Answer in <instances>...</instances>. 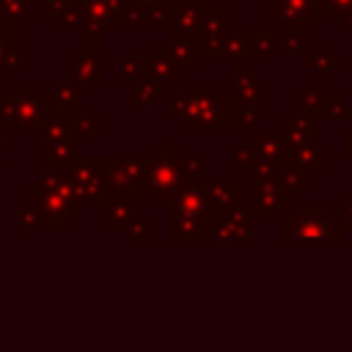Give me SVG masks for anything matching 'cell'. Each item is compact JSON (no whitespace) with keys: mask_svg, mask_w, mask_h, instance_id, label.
<instances>
[{"mask_svg":"<svg viewBox=\"0 0 352 352\" xmlns=\"http://www.w3.org/2000/svg\"><path fill=\"white\" fill-rule=\"evenodd\" d=\"M184 99V96H182ZM184 132H217V129H245L239 116V102L231 96H206L184 99V110L176 118Z\"/></svg>","mask_w":352,"mask_h":352,"instance_id":"obj_1","label":"cell"},{"mask_svg":"<svg viewBox=\"0 0 352 352\" xmlns=\"http://www.w3.org/2000/svg\"><path fill=\"white\" fill-rule=\"evenodd\" d=\"M30 201L47 220L74 217L80 212V192L74 187V179L66 170H50L47 176L30 182Z\"/></svg>","mask_w":352,"mask_h":352,"instance_id":"obj_2","label":"cell"},{"mask_svg":"<svg viewBox=\"0 0 352 352\" xmlns=\"http://www.w3.org/2000/svg\"><path fill=\"white\" fill-rule=\"evenodd\" d=\"M179 154H182L179 143H157L154 154L148 157L143 192H151L157 206H168L170 198L176 195V190L182 187V179H179V160L182 157Z\"/></svg>","mask_w":352,"mask_h":352,"instance_id":"obj_3","label":"cell"},{"mask_svg":"<svg viewBox=\"0 0 352 352\" xmlns=\"http://www.w3.org/2000/svg\"><path fill=\"white\" fill-rule=\"evenodd\" d=\"M107 165L110 157H80L77 162L69 165V173L74 179V187L80 192V201H88L91 206H107L116 192L110 190L107 182Z\"/></svg>","mask_w":352,"mask_h":352,"instance_id":"obj_4","label":"cell"},{"mask_svg":"<svg viewBox=\"0 0 352 352\" xmlns=\"http://www.w3.org/2000/svg\"><path fill=\"white\" fill-rule=\"evenodd\" d=\"M231 30V14L226 6L214 3L206 8L204 14V22H201V30L192 36V52L195 58L198 55H206V58H220L226 55V36Z\"/></svg>","mask_w":352,"mask_h":352,"instance_id":"obj_5","label":"cell"},{"mask_svg":"<svg viewBox=\"0 0 352 352\" xmlns=\"http://www.w3.org/2000/svg\"><path fill=\"white\" fill-rule=\"evenodd\" d=\"M267 16L278 25V30H297L308 33L316 28V0H270Z\"/></svg>","mask_w":352,"mask_h":352,"instance_id":"obj_6","label":"cell"},{"mask_svg":"<svg viewBox=\"0 0 352 352\" xmlns=\"http://www.w3.org/2000/svg\"><path fill=\"white\" fill-rule=\"evenodd\" d=\"M294 234V239H316L322 234L336 236L333 220H330V209L327 206H305V209H294L292 220H283L280 226V236L289 239Z\"/></svg>","mask_w":352,"mask_h":352,"instance_id":"obj_7","label":"cell"},{"mask_svg":"<svg viewBox=\"0 0 352 352\" xmlns=\"http://www.w3.org/2000/svg\"><path fill=\"white\" fill-rule=\"evenodd\" d=\"M66 72H69L66 80H72L82 96L91 94L107 77V72L102 66V58H91V55H80V52L66 58Z\"/></svg>","mask_w":352,"mask_h":352,"instance_id":"obj_8","label":"cell"},{"mask_svg":"<svg viewBox=\"0 0 352 352\" xmlns=\"http://www.w3.org/2000/svg\"><path fill=\"white\" fill-rule=\"evenodd\" d=\"M286 162H292L305 182H314L319 176V170H327L330 168V146L327 143H308L302 148H294V151H286Z\"/></svg>","mask_w":352,"mask_h":352,"instance_id":"obj_9","label":"cell"},{"mask_svg":"<svg viewBox=\"0 0 352 352\" xmlns=\"http://www.w3.org/2000/svg\"><path fill=\"white\" fill-rule=\"evenodd\" d=\"M126 0H85L80 3L85 14V28H99V30H121V8Z\"/></svg>","mask_w":352,"mask_h":352,"instance_id":"obj_10","label":"cell"},{"mask_svg":"<svg viewBox=\"0 0 352 352\" xmlns=\"http://www.w3.org/2000/svg\"><path fill=\"white\" fill-rule=\"evenodd\" d=\"M228 77L234 82V99L236 102H267V82L258 80L250 69H245L242 60H231Z\"/></svg>","mask_w":352,"mask_h":352,"instance_id":"obj_11","label":"cell"},{"mask_svg":"<svg viewBox=\"0 0 352 352\" xmlns=\"http://www.w3.org/2000/svg\"><path fill=\"white\" fill-rule=\"evenodd\" d=\"M204 14H206V6H195V3H187V0H176L165 33H173V36H182V38L192 41V36L201 30Z\"/></svg>","mask_w":352,"mask_h":352,"instance_id":"obj_12","label":"cell"},{"mask_svg":"<svg viewBox=\"0 0 352 352\" xmlns=\"http://www.w3.org/2000/svg\"><path fill=\"white\" fill-rule=\"evenodd\" d=\"M278 138L283 140V148L286 151H294V148H302L308 143L316 140V121L314 118H300V116H292V118H283L278 124Z\"/></svg>","mask_w":352,"mask_h":352,"instance_id":"obj_13","label":"cell"},{"mask_svg":"<svg viewBox=\"0 0 352 352\" xmlns=\"http://www.w3.org/2000/svg\"><path fill=\"white\" fill-rule=\"evenodd\" d=\"M292 107H294V116H300V118H314V121L327 118V94L319 91L316 80H308L302 85V91L294 94Z\"/></svg>","mask_w":352,"mask_h":352,"instance_id":"obj_14","label":"cell"},{"mask_svg":"<svg viewBox=\"0 0 352 352\" xmlns=\"http://www.w3.org/2000/svg\"><path fill=\"white\" fill-rule=\"evenodd\" d=\"M289 204H292V198L272 179V182H258L256 184V206L248 209V212H250V217L253 214H258V217H278L280 206H289Z\"/></svg>","mask_w":352,"mask_h":352,"instance_id":"obj_15","label":"cell"},{"mask_svg":"<svg viewBox=\"0 0 352 352\" xmlns=\"http://www.w3.org/2000/svg\"><path fill=\"white\" fill-rule=\"evenodd\" d=\"M140 214V192H124L116 195L107 204V228L116 231L118 226H129Z\"/></svg>","mask_w":352,"mask_h":352,"instance_id":"obj_16","label":"cell"},{"mask_svg":"<svg viewBox=\"0 0 352 352\" xmlns=\"http://www.w3.org/2000/svg\"><path fill=\"white\" fill-rule=\"evenodd\" d=\"M154 52L165 55V58H168L179 72L192 69V63H195L192 44H190L187 38H182V36H173V33H165V41H160V44L154 47Z\"/></svg>","mask_w":352,"mask_h":352,"instance_id":"obj_17","label":"cell"},{"mask_svg":"<svg viewBox=\"0 0 352 352\" xmlns=\"http://www.w3.org/2000/svg\"><path fill=\"white\" fill-rule=\"evenodd\" d=\"M80 143L77 140H69V143H52V146H44L41 148V168L50 173V170H66L72 162L80 160Z\"/></svg>","mask_w":352,"mask_h":352,"instance_id":"obj_18","label":"cell"},{"mask_svg":"<svg viewBox=\"0 0 352 352\" xmlns=\"http://www.w3.org/2000/svg\"><path fill=\"white\" fill-rule=\"evenodd\" d=\"M204 195H206V201L212 204L214 212L239 206L242 204V182H206Z\"/></svg>","mask_w":352,"mask_h":352,"instance_id":"obj_19","label":"cell"},{"mask_svg":"<svg viewBox=\"0 0 352 352\" xmlns=\"http://www.w3.org/2000/svg\"><path fill=\"white\" fill-rule=\"evenodd\" d=\"M69 118H72L74 138H77L80 146L91 143V140H94V132H102V129H104V121L96 118L94 110H91V107H82V104L74 107V110H69Z\"/></svg>","mask_w":352,"mask_h":352,"instance_id":"obj_20","label":"cell"},{"mask_svg":"<svg viewBox=\"0 0 352 352\" xmlns=\"http://www.w3.org/2000/svg\"><path fill=\"white\" fill-rule=\"evenodd\" d=\"M41 138H44V146H52V143H69V140H77L74 138V126H72V118L69 113L63 110H55L44 126H41Z\"/></svg>","mask_w":352,"mask_h":352,"instance_id":"obj_21","label":"cell"},{"mask_svg":"<svg viewBox=\"0 0 352 352\" xmlns=\"http://www.w3.org/2000/svg\"><path fill=\"white\" fill-rule=\"evenodd\" d=\"M143 74L151 77V80H157V82H162V85L179 82V77H182V72H179L165 55H160V52L143 55Z\"/></svg>","mask_w":352,"mask_h":352,"instance_id":"obj_22","label":"cell"},{"mask_svg":"<svg viewBox=\"0 0 352 352\" xmlns=\"http://www.w3.org/2000/svg\"><path fill=\"white\" fill-rule=\"evenodd\" d=\"M0 22L14 33L30 28V6L28 0H0Z\"/></svg>","mask_w":352,"mask_h":352,"instance_id":"obj_23","label":"cell"},{"mask_svg":"<svg viewBox=\"0 0 352 352\" xmlns=\"http://www.w3.org/2000/svg\"><path fill=\"white\" fill-rule=\"evenodd\" d=\"M165 88L168 85H162V82H157V80H151V77H138V80H132V88H129V104L132 107H140V104H151L154 99H160L162 94H165Z\"/></svg>","mask_w":352,"mask_h":352,"instance_id":"obj_24","label":"cell"},{"mask_svg":"<svg viewBox=\"0 0 352 352\" xmlns=\"http://www.w3.org/2000/svg\"><path fill=\"white\" fill-rule=\"evenodd\" d=\"M250 146H253L256 157H264V160H272V162H286L283 140L278 135H272V132H256Z\"/></svg>","mask_w":352,"mask_h":352,"instance_id":"obj_25","label":"cell"},{"mask_svg":"<svg viewBox=\"0 0 352 352\" xmlns=\"http://www.w3.org/2000/svg\"><path fill=\"white\" fill-rule=\"evenodd\" d=\"M47 96H50V102L55 104V110L69 113V110L80 107V96H82V94L77 91V85H74L72 80H60V82L55 85V91H50Z\"/></svg>","mask_w":352,"mask_h":352,"instance_id":"obj_26","label":"cell"},{"mask_svg":"<svg viewBox=\"0 0 352 352\" xmlns=\"http://www.w3.org/2000/svg\"><path fill=\"white\" fill-rule=\"evenodd\" d=\"M275 184L292 198V195H302V190H305V179H302V173L292 165V162H283L280 168H278V173H275Z\"/></svg>","mask_w":352,"mask_h":352,"instance_id":"obj_27","label":"cell"},{"mask_svg":"<svg viewBox=\"0 0 352 352\" xmlns=\"http://www.w3.org/2000/svg\"><path fill=\"white\" fill-rule=\"evenodd\" d=\"M256 58H275L280 55V30H258L253 33V50Z\"/></svg>","mask_w":352,"mask_h":352,"instance_id":"obj_28","label":"cell"},{"mask_svg":"<svg viewBox=\"0 0 352 352\" xmlns=\"http://www.w3.org/2000/svg\"><path fill=\"white\" fill-rule=\"evenodd\" d=\"M179 179H182V184L204 187V184H206V160H204V157L179 160Z\"/></svg>","mask_w":352,"mask_h":352,"instance_id":"obj_29","label":"cell"},{"mask_svg":"<svg viewBox=\"0 0 352 352\" xmlns=\"http://www.w3.org/2000/svg\"><path fill=\"white\" fill-rule=\"evenodd\" d=\"M253 50V33L250 30H228L226 36V58L242 60Z\"/></svg>","mask_w":352,"mask_h":352,"instance_id":"obj_30","label":"cell"},{"mask_svg":"<svg viewBox=\"0 0 352 352\" xmlns=\"http://www.w3.org/2000/svg\"><path fill=\"white\" fill-rule=\"evenodd\" d=\"M104 52H107L104 30H99V28H82V30H80V55L102 58Z\"/></svg>","mask_w":352,"mask_h":352,"instance_id":"obj_31","label":"cell"},{"mask_svg":"<svg viewBox=\"0 0 352 352\" xmlns=\"http://www.w3.org/2000/svg\"><path fill=\"white\" fill-rule=\"evenodd\" d=\"M6 132H19V113H16V96L0 91V135Z\"/></svg>","mask_w":352,"mask_h":352,"instance_id":"obj_32","label":"cell"},{"mask_svg":"<svg viewBox=\"0 0 352 352\" xmlns=\"http://www.w3.org/2000/svg\"><path fill=\"white\" fill-rule=\"evenodd\" d=\"M280 165H283V162H272V160L256 157V162L245 170V182H253V184H258V182H272Z\"/></svg>","mask_w":352,"mask_h":352,"instance_id":"obj_33","label":"cell"},{"mask_svg":"<svg viewBox=\"0 0 352 352\" xmlns=\"http://www.w3.org/2000/svg\"><path fill=\"white\" fill-rule=\"evenodd\" d=\"M217 94V82H206V80H187V82H179V96L184 99H206V96H214Z\"/></svg>","mask_w":352,"mask_h":352,"instance_id":"obj_34","label":"cell"},{"mask_svg":"<svg viewBox=\"0 0 352 352\" xmlns=\"http://www.w3.org/2000/svg\"><path fill=\"white\" fill-rule=\"evenodd\" d=\"M316 60H319V80L324 82V80H330V74L336 72V69H344V58L341 55H330V47L327 44H319V50H316Z\"/></svg>","mask_w":352,"mask_h":352,"instance_id":"obj_35","label":"cell"},{"mask_svg":"<svg viewBox=\"0 0 352 352\" xmlns=\"http://www.w3.org/2000/svg\"><path fill=\"white\" fill-rule=\"evenodd\" d=\"M52 28L55 30H82L85 28V14H82V8L74 3V6H69L58 19H52Z\"/></svg>","mask_w":352,"mask_h":352,"instance_id":"obj_36","label":"cell"},{"mask_svg":"<svg viewBox=\"0 0 352 352\" xmlns=\"http://www.w3.org/2000/svg\"><path fill=\"white\" fill-rule=\"evenodd\" d=\"M352 11V0H316L319 19H338Z\"/></svg>","mask_w":352,"mask_h":352,"instance_id":"obj_37","label":"cell"},{"mask_svg":"<svg viewBox=\"0 0 352 352\" xmlns=\"http://www.w3.org/2000/svg\"><path fill=\"white\" fill-rule=\"evenodd\" d=\"M121 165L129 173V179L135 182L138 192H143V182H146V170H148V157H129V160H121Z\"/></svg>","mask_w":352,"mask_h":352,"instance_id":"obj_38","label":"cell"},{"mask_svg":"<svg viewBox=\"0 0 352 352\" xmlns=\"http://www.w3.org/2000/svg\"><path fill=\"white\" fill-rule=\"evenodd\" d=\"M116 66H118V77L121 80H138V77H143V58L140 55H121L116 60Z\"/></svg>","mask_w":352,"mask_h":352,"instance_id":"obj_39","label":"cell"},{"mask_svg":"<svg viewBox=\"0 0 352 352\" xmlns=\"http://www.w3.org/2000/svg\"><path fill=\"white\" fill-rule=\"evenodd\" d=\"M14 52H16V33L0 22V69H8Z\"/></svg>","mask_w":352,"mask_h":352,"instance_id":"obj_40","label":"cell"},{"mask_svg":"<svg viewBox=\"0 0 352 352\" xmlns=\"http://www.w3.org/2000/svg\"><path fill=\"white\" fill-rule=\"evenodd\" d=\"M239 116H242V124L250 126L253 121L267 118L270 110H267V102H239Z\"/></svg>","mask_w":352,"mask_h":352,"instance_id":"obj_41","label":"cell"},{"mask_svg":"<svg viewBox=\"0 0 352 352\" xmlns=\"http://www.w3.org/2000/svg\"><path fill=\"white\" fill-rule=\"evenodd\" d=\"M327 118L349 121L352 118V104H346L338 94H327Z\"/></svg>","mask_w":352,"mask_h":352,"instance_id":"obj_42","label":"cell"},{"mask_svg":"<svg viewBox=\"0 0 352 352\" xmlns=\"http://www.w3.org/2000/svg\"><path fill=\"white\" fill-rule=\"evenodd\" d=\"M231 162L245 173L253 162H256V151H253V146L248 143V146H231Z\"/></svg>","mask_w":352,"mask_h":352,"instance_id":"obj_43","label":"cell"},{"mask_svg":"<svg viewBox=\"0 0 352 352\" xmlns=\"http://www.w3.org/2000/svg\"><path fill=\"white\" fill-rule=\"evenodd\" d=\"M280 52L300 55L302 52V33H297V30H280Z\"/></svg>","mask_w":352,"mask_h":352,"instance_id":"obj_44","label":"cell"},{"mask_svg":"<svg viewBox=\"0 0 352 352\" xmlns=\"http://www.w3.org/2000/svg\"><path fill=\"white\" fill-rule=\"evenodd\" d=\"M69 6H74L72 0H41V14L44 19H58Z\"/></svg>","mask_w":352,"mask_h":352,"instance_id":"obj_45","label":"cell"},{"mask_svg":"<svg viewBox=\"0 0 352 352\" xmlns=\"http://www.w3.org/2000/svg\"><path fill=\"white\" fill-rule=\"evenodd\" d=\"M38 217H41V212L30 204V206H25V209H19V228H28V226H38Z\"/></svg>","mask_w":352,"mask_h":352,"instance_id":"obj_46","label":"cell"},{"mask_svg":"<svg viewBox=\"0 0 352 352\" xmlns=\"http://www.w3.org/2000/svg\"><path fill=\"white\" fill-rule=\"evenodd\" d=\"M14 94H44V85L38 80H19Z\"/></svg>","mask_w":352,"mask_h":352,"instance_id":"obj_47","label":"cell"},{"mask_svg":"<svg viewBox=\"0 0 352 352\" xmlns=\"http://www.w3.org/2000/svg\"><path fill=\"white\" fill-rule=\"evenodd\" d=\"M182 110H184V99H182V96H170V99H168V110H165L168 118L176 121V118L182 116Z\"/></svg>","mask_w":352,"mask_h":352,"instance_id":"obj_48","label":"cell"},{"mask_svg":"<svg viewBox=\"0 0 352 352\" xmlns=\"http://www.w3.org/2000/svg\"><path fill=\"white\" fill-rule=\"evenodd\" d=\"M30 66V58L28 55H22L19 50L11 55V60H8V69H16V72H22V69H28Z\"/></svg>","mask_w":352,"mask_h":352,"instance_id":"obj_49","label":"cell"},{"mask_svg":"<svg viewBox=\"0 0 352 352\" xmlns=\"http://www.w3.org/2000/svg\"><path fill=\"white\" fill-rule=\"evenodd\" d=\"M341 148H344V154H346V157H352V129L341 135Z\"/></svg>","mask_w":352,"mask_h":352,"instance_id":"obj_50","label":"cell"},{"mask_svg":"<svg viewBox=\"0 0 352 352\" xmlns=\"http://www.w3.org/2000/svg\"><path fill=\"white\" fill-rule=\"evenodd\" d=\"M305 69H311V72H316V69H319L316 55H305Z\"/></svg>","mask_w":352,"mask_h":352,"instance_id":"obj_51","label":"cell"},{"mask_svg":"<svg viewBox=\"0 0 352 352\" xmlns=\"http://www.w3.org/2000/svg\"><path fill=\"white\" fill-rule=\"evenodd\" d=\"M344 209H346V220H352V195H344Z\"/></svg>","mask_w":352,"mask_h":352,"instance_id":"obj_52","label":"cell"},{"mask_svg":"<svg viewBox=\"0 0 352 352\" xmlns=\"http://www.w3.org/2000/svg\"><path fill=\"white\" fill-rule=\"evenodd\" d=\"M341 19H344V30H349V33H352V11H349L346 16H341Z\"/></svg>","mask_w":352,"mask_h":352,"instance_id":"obj_53","label":"cell"},{"mask_svg":"<svg viewBox=\"0 0 352 352\" xmlns=\"http://www.w3.org/2000/svg\"><path fill=\"white\" fill-rule=\"evenodd\" d=\"M253 3H256V6H261V8H267V6H270V0H253Z\"/></svg>","mask_w":352,"mask_h":352,"instance_id":"obj_54","label":"cell"},{"mask_svg":"<svg viewBox=\"0 0 352 352\" xmlns=\"http://www.w3.org/2000/svg\"><path fill=\"white\" fill-rule=\"evenodd\" d=\"M3 82H6V72L0 69V91H3Z\"/></svg>","mask_w":352,"mask_h":352,"instance_id":"obj_55","label":"cell"},{"mask_svg":"<svg viewBox=\"0 0 352 352\" xmlns=\"http://www.w3.org/2000/svg\"><path fill=\"white\" fill-rule=\"evenodd\" d=\"M0 165H3V135H0Z\"/></svg>","mask_w":352,"mask_h":352,"instance_id":"obj_56","label":"cell"}]
</instances>
